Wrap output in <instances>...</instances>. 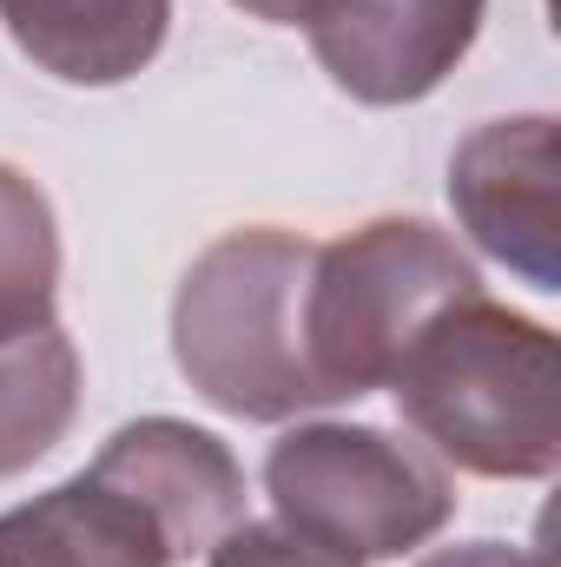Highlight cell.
Here are the masks:
<instances>
[{
    "mask_svg": "<svg viewBox=\"0 0 561 567\" xmlns=\"http://www.w3.org/2000/svg\"><path fill=\"white\" fill-rule=\"evenodd\" d=\"M390 396L422 442L489 482H542L561 462V357L555 337L489 303L456 297L404 350Z\"/></svg>",
    "mask_w": 561,
    "mask_h": 567,
    "instance_id": "cell-1",
    "label": "cell"
},
{
    "mask_svg": "<svg viewBox=\"0 0 561 567\" xmlns=\"http://www.w3.org/2000/svg\"><path fill=\"white\" fill-rule=\"evenodd\" d=\"M310 265L317 238L278 225L225 231L192 258L172 297V357L212 410L238 423H290L304 410H330L304 343Z\"/></svg>",
    "mask_w": 561,
    "mask_h": 567,
    "instance_id": "cell-2",
    "label": "cell"
},
{
    "mask_svg": "<svg viewBox=\"0 0 561 567\" xmlns=\"http://www.w3.org/2000/svg\"><path fill=\"white\" fill-rule=\"evenodd\" d=\"M476 290H482V271L456 251L449 231L422 218H370L364 231L317 245L304 343H310V377L324 403L390 390L422 323Z\"/></svg>",
    "mask_w": 561,
    "mask_h": 567,
    "instance_id": "cell-3",
    "label": "cell"
},
{
    "mask_svg": "<svg viewBox=\"0 0 561 567\" xmlns=\"http://www.w3.org/2000/svg\"><path fill=\"white\" fill-rule=\"evenodd\" d=\"M265 495L278 528L344 561H397L456 515L442 462L370 423H297L278 435L265 455Z\"/></svg>",
    "mask_w": 561,
    "mask_h": 567,
    "instance_id": "cell-4",
    "label": "cell"
},
{
    "mask_svg": "<svg viewBox=\"0 0 561 567\" xmlns=\"http://www.w3.org/2000/svg\"><path fill=\"white\" fill-rule=\"evenodd\" d=\"M555 120L549 113H522V120H489L449 158V205L456 225L516 278L542 297L561 290V258H555Z\"/></svg>",
    "mask_w": 561,
    "mask_h": 567,
    "instance_id": "cell-5",
    "label": "cell"
},
{
    "mask_svg": "<svg viewBox=\"0 0 561 567\" xmlns=\"http://www.w3.org/2000/svg\"><path fill=\"white\" fill-rule=\"evenodd\" d=\"M482 13L489 0H317L304 33L350 100L417 106L462 66Z\"/></svg>",
    "mask_w": 561,
    "mask_h": 567,
    "instance_id": "cell-6",
    "label": "cell"
},
{
    "mask_svg": "<svg viewBox=\"0 0 561 567\" xmlns=\"http://www.w3.org/2000/svg\"><path fill=\"white\" fill-rule=\"evenodd\" d=\"M106 482H120L145 515L165 528L172 561L205 555L225 528L245 522V468L212 429H192L178 416H140L113 429L93 455Z\"/></svg>",
    "mask_w": 561,
    "mask_h": 567,
    "instance_id": "cell-7",
    "label": "cell"
},
{
    "mask_svg": "<svg viewBox=\"0 0 561 567\" xmlns=\"http://www.w3.org/2000/svg\"><path fill=\"white\" fill-rule=\"evenodd\" d=\"M0 567H178L165 528L140 502L80 468L73 482L0 515Z\"/></svg>",
    "mask_w": 561,
    "mask_h": 567,
    "instance_id": "cell-8",
    "label": "cell"
},
{
    "mask_svg": "<svg viewBox=\"0 0 561 567\" xmlns=\"http://www.w3.org/2000/svg\"><path fill=\"white\" fill-rule=\"evenodd\" d=\"M13 47L67 86H120L165 47L172 0H0Z\"/></svg>",
    "mask_w": 561,
    "mask_h": 567,
    "instance_id": "cell-9",
    "label": "cell"
},
{
    "mask_svg": "<svg viewBox=\"0 0 561 567\" xmlns=\"http://www.w3.org/2000/svg\"><path fill=\"white\" fill-rule=\"evenodd\" d=\"M80 410V350L60 323L0 343V482L33 468Z\"/></svg>",
    "mask_w": 561,
    "mask_h": 567,
    "instance_id": "cell-10",
    "label": "cell"
},
{
    "mask_svg": "<svg viewBox=\"0 0 561 567\" xmlns=\"http://www.w3.org/2000/svg\"><path fill=\"white\" fill-rule=\"evenodd\" d=\"M60 297V225L47 192L0 165V343L53 323Z\"/></svg>",
    "mask_w": 561,
    "mask_h": 567,
    "instance_id": "cell-11",
    "label": "cell"
},
{
    "mask_svg": "<svg viewBox=\"0 0 561 567\" xmlns=\"http://www.w3.org/2000/svg\"><path fill=\"white\" fill-rule=\"evenodd\" d=\"M205 567H364V561H344V555L278 528V522H238L205 548Z\"/></svg>",
    "mask_w": 561,
    "mask_h": 567,
    "instance_id": "cell-12",
    "label": "cell"
},
{
    "mask_svg": "<svg viewBox=\"0 0 561 567\" xmlns=\"http://www.w3.org/2000/svg\"><path fill=\"white\" fill-rule=\"evenodd\" d=\"M417 567H549L536 548H509V542H462V548H436Z\"/></svg>",
    "mask_w": 561,
    "mask_h": 567,
    "instance_id": "cell-13",
    "label": "cell"
},
{
    "mask_svg": "<svg viewBox=\"0 0 561 567\" xmlns=\"http://www.w3.org/2000/svg\"><path fill=\"white\" fill-rule=\"evenodd\" d=\"M232 7H245L252 20H272V27H304L317 0H232Z\"/></svg>",
    "mask_w": 561,
    "mask_h": 567,
    "instance_id": "cell-14",
    "label": "cell"
}]
</instances>
